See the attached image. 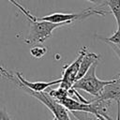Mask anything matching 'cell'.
I'll return each instance as SVG.
<instances>
[{
    "instance_id": "cell-1",
    "label": "cell",
    "mask_w": 120,
    "mask_h": 120,
    "mask_svg": "<svg viewBox=\"0 0 120 120\" xmlns=\"http://www.w3.org/2000/svg\"><path fill=\"white\" fill-rule=\"evenodd\" d=\"M98 67V61H96L86 71V73L81 77L79 80L75 81L72 85V88L76 90H82L89 95H92L96 98L98 97L99 93L103 87L110 83L112 80H100L96 75V69Z\"/></svg>"
},
{
    "instance_id": "cell-2",
    "label": "cell",
    "mask_w": 120,
    "mask_h": 120,
    "mask_svg": "<svg viewBox=\"0 0 120 120\" xmlns=\"http://www.w3.org/2000/svg\"><path fill=\"white\" fill-rule=\"evenodd\" d=\"M8 77L11 78L10 75ZM12 80H14L15 82L17 83V85H20V87L22 89H23L28 95L34 97L35 98H37L38 100H39L41 103H43L53 113L54 117L57 120H71L70 117H69V114L68 112V110L59 101H57L55 98H53L48 92H44V91H41V92L33 91V90L27 88L24 84H22L17 78L16 79H12Z\"/></svg>"
},
{
    "instance_id": "cell-3",
    "label": "cell",
    "mask_w": 120,
    "mask_h": 120,
    "mask_svg": "<svg viewBox=\"0 0 120 120\" xmlns=\"http://www.w3.org/2000/svg\"><path fill=\"white\" fill-rule=\"evenodd\" d=\"M65 25V23H56L48 21H42L36 17L35 21H30V29L25 42L28 44L32 43H42L46 39L52 37V31L60 26Z\"/></svg>"
},
{
    "instance_id": "cell-4",
    "label": "cell",
    "mask_w": 120,
    "mask_h": 120,
    "mask_svg": "<svg viewBox=\"0 0 120 120\" xmlns=\"http://www.w3.org/2000/svg\"><path fill=\"white\" fill-rule=\"evenodd\" d=\"M100 15V16H105L107 14V11L105 10H96L93 8H87L84 9L82 11H81L80 13H61V12H57V13H52L47 16H44L42 18H38L39 20L42 21H48V22H56V23H65V24H68L70 22H73L75 21H79V20H83L86 19L87 17H90L92 15Z\"/></svg>"
},
{
    "instance_id": "cell-5",
    "label": "cell",
    "mask_w": 120,
    "mask_h": 120,
    "mask_svg": "<svg viewBox=\"0 0 120 120\" xmlns=\"http://www.w3.org/2000/svg\"><path fill=\"white\" fill-rule=\"evenodd\" d=\"M87 52L86 48L83 47L81 49L79 55L77 56V58L69 65L65 66L64 67V72H63V76L61 78V82L59 83V86L66 89V90H69L70 88H72L73 83L76 81V76L80 68V64L82 61V56L84 55V53Z\"/></svg>"
},
{
    "instance_id": "cell-6",
    "label": "cell",
    "mask_w": 120,
    "mask_h": 120,
    "mask_svg": "<svg viewBox=\"0 0 120 120\" xmlns=\"http://www.w3.org/2000/svg\"><path fill=\"white\" fill-rule=\"evenodd\" d=\"M96 99L105 101L113 100L117 104H120V75L117 79H112L110 83L106 84Z\"/></svg>"
},
{
    "instance_id": "cell-7",
    "label": "cell",
    "mask_w": 120,
    "mask_h": 120,
    "mask_svg": "<svg viewBox=\"0 0 120 120\" xmlns=\"http://www.w3.org/2000/svg\"><path fill=\"white\" fill-rule=\"evenodd\" d=\"M16 78L22 83L24 84L27 88L33 90V91H37V92H41L44 91L45 89H47L50 86L52 85H56L59 84L61 82V79H57L54 81H51V82H29L27 80H25L22 74L20 72H16Z\"/></svg>"
},
{
    "instance_id": "cell-8",
    "label": "cell",
    "mask_w": 120,
    "mask_h": 120,
    "mask_svg": "<svg viewBox=\"0 0 120 120\" xmlns=\"http://www.w3.org/2000/svg\"><path fill=\"white\" fill-rule=\"evenodd\" d=\"M99 59V55L98 54H96L94 52H86L84 53V55L82 56V61H81V64H80V68H79V70H78V73H77V76H76V81L79 80L81 77H82L86 71L89 69V68L96 62Z\"/></svg>"
},
{
    "instance_id": "cell-9",
    "label": "cell",
    "mask_w": 120,
    "mask_h": 120,
    "mask_svg": "<svg viewBox=\"0 0 120 120\" xmlns=\"http://www.w3.org/2000/svg\"><path fill=\"white\" fill-rule=\"evenodd\" d=\"M115 18L117 28H120V0H105Z\"/></svg>"
},
{
    "instance_id": "cell-10",
    "label": "cell",
    "mask_w": 120,
    "mask_h": 120,
    "mask_svg": "<svg viewBox=\"0 0 120 120\" xmlns=\"http://www.w3.org/2000/svg\"><path fill=\"white\" fill-rule=\"evenodd\" d=\"M53 98H55L57 101H61V100H63L65 98H67V97H68L69 96V93H68V90H66V89H64V88H62V87H58V88H56V89H52V91H50V92H48Z\"/></svg>"
},
{
    "instance_id": "cell-11",
    "label": "cell",
    "mask_w": 120,
    "mask_h": 120,
    "mask_svg": "<svg viewBox=\"0 0 120 120\" xmlns=\"http://www.w3.org/2000/svg\"><path fill=\"white\" fill-rule=\"evenodd\" d=\"M100 39L104 40L106 43L115 45V46H120V28H117V30L113 33V35L110 38H101L99 37Z\"/></svg>"
},
{
    "instance_id": "cell-12",
    "label": "cell",
    "mask_w": 120,
    "mask_h": 120,
    "mask_svg": "<svg viewBox=\"0 0 120 120\" xmlns=\"http://www.w3.org/2000/svg\"><path fill=\"white\" fill-rule=\"evenodd\" d=\"M47 53V49L46 47H41V46H35L30 49V54L34 58H41Z\"/></svg>"
},
{
    "instance_id": "cell-13",
    "label": "cell",
    "mask_w": 120,
    "mask_h": 120,
    "mask_svg": "<svg viewBox=\"0 0 120 120\" xmlns=\"http://www.w3.org/2000/svg\"><path fill=\"white\" fill-rule=\"evenodd\" d=\"M8 2H10V3H11L13 6H15L17 8H19V10H20V11H21L24 16H26V18H27L29 21H35V20H36V17H35V16H33V15H32V14L27 10V9H25L22 6H21V5H20L16 0H8Z\"/></svg>"
},
{
    "instance_id": "cell-14",
    "label": "cell",
    "mask_w": 120,
    "mask_h": 120,
    "mask_svg": "<svg viewBox=\"0 0 120 120\" xmlns=\"http://www.w3.org/2000/svg\"><path fill=\"white\" fill-rule=\"evenodd\" d=\"M0 120H12L5 110L0 109Z\"/></svg>"
},
{
    "instance_id": "cell-15",
    "label": "cell",
    "mask_w": 120,
    "mask_h": 120,
    "mask_svg": "<svg viewBox=\"0 0 120 120\" xmlns=\"http://www.w3.org/2000/svg\"><path fill=\"white\" fill-rule=\"evenodd\" d=\"M95 116L97 117V120H107V119L104 117V115H103L102 113H99V112H97V113L95 114Z\"/></svg>"
},
{
    "instance_id": "cell-16",
    "label": "cell",
    "mask_w": 120,
    "mask_h": 120,
    "mask_svg": "<svg viewBox=\"0 0 120 120\" xmlns=\"http://www.w3.org/2000/svg\"><path fill=\"white\" fill-rule=\"evenodd\" d=\"M3 74H4L5 76H7V75H8V72H7V71H6L5 69H3L2 68H0V77H1V76H2Z\"/></svg>"
},
{
    "instance_id": "cell-17",
    "label": "cell",
    "mask_w": 120,
    "mask_h": 120,
    "mask_svg": "<svg viewBox=\"0 0 120 120\" xmlns=\"http://www.w3.org/2000/svg\"><path fill=\"white\" fill-rule=\"evenodd\" d=\"M86 1H89V2L94 3V4H96V5H98V4L101 2V0H86Z\"/></svg>"
},
{
    "instance_id": "cell-18",
    "label": "cell",
    "mask_w": 120,
    "mask_h": 120,
    "mask_svg": "<svg viewBox=\"0 0 120 120\" xmlns=\"http://www.w3.org/2000/svg\"><path fill=\"white\" fill-rule=\"evenodd\" d=\"M52 120H57V119H56L55 117H53V119H52Z\"/></svg>"
}]
</instances>
